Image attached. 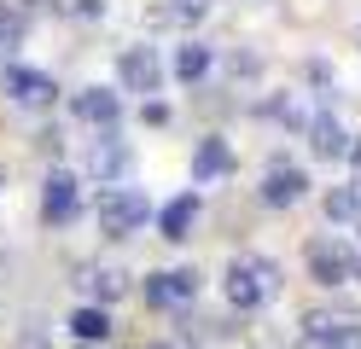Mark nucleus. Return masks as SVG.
<instances>
[{
  "label": "nucleus",
  "instance_id": "nucleus-8",
  "mask_svg": "<svg viewBox=\"0 0 361 349\" xmlns=\"http://www.w3.org/2000/svg\"><path fill=\"white\" fill-rule=\"evenodd\" d=\"M71 111L82 116V123H94V128H105V134H111V128H117V116H123V99H117L111 87H99V82H94V87H82L76 99H71Z\"/></svg>",
  "mask_w": 361,
  "mask_h": 349
},
{
  "label": "nucleus",
  "instance_id": "nucleus-13",
  "mask_svg": "<svg viewBox=\"0 0 361 349\" xmlns=\"http://www.w3.org/2000/svg\"><path fill=\"white\" fill-rule=\"evenodd\" d=\"M198 192H180V198H169L164 209H157V227H164V239L169 245H180V239H192V221H198Z\"/></svg>",
  "mask_w": 361,
  "mask_h": 349
},
{
  "label": "nucleus",
  "instance_id": "nucleus-18",
  "mask_svg": "<svg viewBox=\"0 0 361 349\" xmlns=\"http://www.w3.org/2000/svg\"><path fill=\"white\" fill-rule=\"evenodd\" d=\"M24 30H30V6L0 12V59H12L18 47H24Z\"/></svg>",
  "mask_w": 361,
  "mask_h": 349
},
{
  "label": "nucleus",
  "instance_id": "nucleus-16",
  "mask_svg": "<svg viewBox=\"0 0 361 349\" xmlns=\"http://www.w3.org/2000/svg\"><path fill=\"white\" fill-rule=\"evenodd\" d=\"M326 221H361V180H344L326 192Z\"/></svg>",
  "mask_w": 361,
  "mask_h": 349
},
{
  "label": "nucleus",
  "instance_id": "nucleus-15",
  "mask_svg": "<svg viewBox=\"0 0 361 349\" xmlns=\"http://www.w3.org/2000/svg\"><path fill=\"white\" fill-rule=\"evenodd\" d=\"M175 76L180 82H204L210 76V47L204 41H180L175 47Z\"/></svg>",
  "mask_w": 361,
  "mask_h": 349
},
{
  "label": "nucleus",
  "instance_id": "nucleus-7",
  "mask_svg": "<svg viewBox=\"0 0 361 349\" xmlns=\"http://www.w3.org/2000/svg\"><path fill=\"white\" fill-rule=\"evenodd\" d=\"M198 268H164V274H146V302L152 309H180V302L198 297Z\"/></svg>",
  "mask_w": 361,
  "mask_h": 349
},
{
  "label": "nucleus",
  "instance_id": "nucleus-10",
  "mask_svg": "<svg viewBox=\"0 0 361 349\" xmlns=\"http://www.w3.org/2000/svg\"><path fill=\"white\" fill-rule=\"evenodd\" d=\"M41 216L59 221V227L76 216V175L71 169H53L47 180H41Z\"/></svg>",
  "mask_w": 361,
  "mask_h": 349
},
{
  "label": "nucleus",
  "instance_id": "nucleus-1",
  "mask_svg": "<svg viewBox=\"0 0 361 349\" xmlns=\"http://www.w3.org/2000/svg\"><path fill=\"white\" fill-rule=\"evenodd\" d=\"M280 286H286V274H280V262H268V256H233L228 274H221V291H228V302L239 314L268 309V302L280 297Z\"/></svg>",
  "mask_w": 361,
  "mask_h": 349
},
{
  "label": "nucleus",
  "instance_id": "nucleus-5",
  "mask_svg": "<svg viewBox=\"0 0 361 349\" xmlns=\"http://www.w3.org/2000/svg\"><path fill=\"white\" fill-rule=\"evenodd\" d=\"M257 198H262L268 209H291V204H303V198H309V175H303V163H286V157H274V163L262 169Z\"/></svg>",
  "mask_w": 361,
  "mask_h": 349
},
{
  "label": "nucleus",
  "instance_id": "nucleus-17",
  "mask_svg": "<svg viewBox=\"0 0 361 349\" xmlns=\"http://www.w3.org/2000/svg\"><path fill=\"white\" fill-rule=\"evenodd\" d=\"M71 332H76L82 343H105V338H111V314L94 309V302H82V309L71 314Z\"/></svg>",
  "mask_w": 361,
  "mask_h": 349
},
{
  "label": "nucleus",
  "instance_id": "nucleus-2",
  "mask_svg": "<svg viewBox=\"0 0 361 349\" xmlns=\"http://www.w3.org/2000/svg\"><path fill=\"white\" fill-rule=\"evenodd\" d=\"M152 221V198L134 192V186H111L99 192V233L105 239H128V233H140Z\"/></svg>",
  "mask_w": 361,
  "mask_h": 349
},
{
  "label": "nucleus",
  "instance_id": "nucleus-23",
  "mask_svg": "<svg viewBox=\"0 0 361 349\" xmlns=\"http://www.w3.org/2000/svg\"><path fill=\"white\" fill-rule=\"evenodd\" d=\"M0 180H6V169H0Z\"/></svg>",
  "mask_w": 361,
  "mask_h": 349
},
{
  "label": "nucleus",
  "instance_id": "nucleus-21",
  "mask_svg": "<svg viewBox=\"0 0 361 349\" xmlns=\"http://www.w3.org/2000/svg\"><path fill=\"white\" fill-rule=\"evenodd\" d=\"M355 279H361V250H355Z\"/></svg>",
  "mask_w": 361,
  "mask_h": 349
},
{
  "label": "nucleus",
  "instance_id": "nucleus-19",
  "mask_svg": "<svg viewBox=\"0 0 361 349\" xmlns=\"http://www.w3.org/2000/svg\"><path fill=\"white\" fill-rule=\"evenodd\" d=\"M82 291L99 297V309H105L111 297H123V274L117 268H94V274H82Z\"/></svg>",
  "mask_w": 361,
  "mask_h": 349
},
{
  "label": "nucleus",
  "instance_id": "nucleus-3",
  "mask_svg": "<svg viewBox=\"0 0 361 349\" xmlns=\"http://www.w3.org/2000/svg\"><path fill=\"white\" fill-rule=\"evenodd\" d=\"M303 262L314 286H350L355 279V245H344L338 233H321V239L303 245Z\"/></svg>",
  "mask_w": 361,
  "mask_h": 349
},
{
  "label": "nucleus",
  "instance_id": "nucleus-9",
  "mask_svg": "<svg viewBox=\"0 0 361 349\" xmlns=\"http://www.w3.org/2000/svg\"><path fill=\"white\" fill-rule=\"evenodd\" d=\"M6 93L18 105H30V111H41V105H53V93H59V82L53 76H41V70H24V64H6Z\"/></svg>",
  "mask_w": 361,
  "mask_h": 349
},
{
  "label": "nucleus",
  "instance_id": "nucleus-22",
  "mask_svg": "<svg viewBox=\"0 0 361 349\" xmlns=\"http://www.w3.org/2000/svg\"><path fill=\"white\" fill-rule=\"evenodd\" d=\"M146 349H169V343H146Z\"/></svg>",
  "mask_w": 361,
  "mask_h": 349
},
{
  "label": "nucleus",
  "instance_id": "nucleus-12",
  "mask_svg": "<svg viewBox=\"0 0 361 349\" xmlns=\"http://www.w3.org/2000/svg\"><path fill=\"white\" fill-rule=\"evenodd\" d=\"M87 169L99 175V186H111V180H123V169H128V146L117 134H99L94 146H87Z\"/></svg>",
  "mask_w": 361,
  "mask_h": 349
},
{
  "label": "nucleus",
  "instance_id": "nucleus-20",
  "mask_svg": "<svg viewBox=\"0 0 361 349\" xmlns=\"http://www.w3.org/2000/svg\"><path fill=\"white\" fill-rule=\"evenodd\" d=\"M350 157H355V169H361V140H350Z\"/></svg>",
  "mask_w": 361,
  "mask_h": 349
},
{
  "label": "nucleus",
  "instance_id": "nucleus-11",
  "mask_svg": "<svg viewBox=\"0 0 361 349\" xmlns=\"http://www.w3.org/2000/svg\"><path fill=\"white\" fill-rule=\"evenodd\" d=\"M309 152L314 157H350V134L332 111H314L309 116Z\"/></svg>",
  "mask_w": 361,
  "mask_h": 349
},
{
  "label": "nucleus",
  "instance_id": "nucleus-6",
  "mask_svg": "<svg viewBox=\"0 0 361 349\" xmlns=\"http://www.w3.org/2000/svg\"><path fill=\"white\" fill-rule=\"evenodd\" d=\"M117 82L128 93H157L164 87V59H157V47H123V59H117Z\"/></svg>",
  "mask_w": 361,
  "mask_h": 349
},
{
  "label": "nucleus",
  "instance_id": "nucleus-4",
  "mask_svg": "<svg viewBox=\"0 0 361 349\" xmlns=\"http://www.w3.org/2000/svg\"><path fill=\"white\" fill-rule=\"evenodd\" d=\"M303 343H309V349H361V320H355V314L309 309V314H303Z\"/></svg>",
  "mask_w": 361,
  "mask_h": 349
},
{
  "label": "nucleus",
  "instance_id": "nucleus-14",
  "mask_svg": "<svg viewBox=\"0 0 361 349\" xmlns=\"http://www.w3.org/2000/svg\"><path fill=\"white\" fill-rule=\"evenodd\" d=\"M233 169V152H228V140L210 134V140H198V152H192V186H204V180H221Z\"/></svg>",
  "mask_w": 361,
  "mask_h": 349
}]
</instances>
